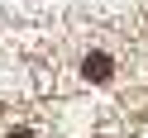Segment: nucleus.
I'll return each mask as SVG.
<instances>
[{"mask_svg":"<svg viewBox=\"0 0 148 138\" xmlns=\"http://www.w3.org/2000/svg\"><path fill=\"white\" fill-rule=\"evenodd\" d=\"M81 76H86V81H96V86H100V81H110V76H115V62H110V52H86V62H81Z\"/></svg>","mask_w":148,"mask_h":138,"instance_id":"nucleus-1","label":"nucleus"},{"mask_svg":"<svg viewBox=\"0 0 148 138\" xmlns=\"http://www.w3.org/2000/svg\"><path fill=\"white\" fill-rule=\"evenodd\" d=\"M10 138H34V133H29V128H14V133H10Z\"/></svg>","mask_w":148,"mask_h":138,"instance_id":"nucleus-2","label":"nucleus"}]
</instances>
